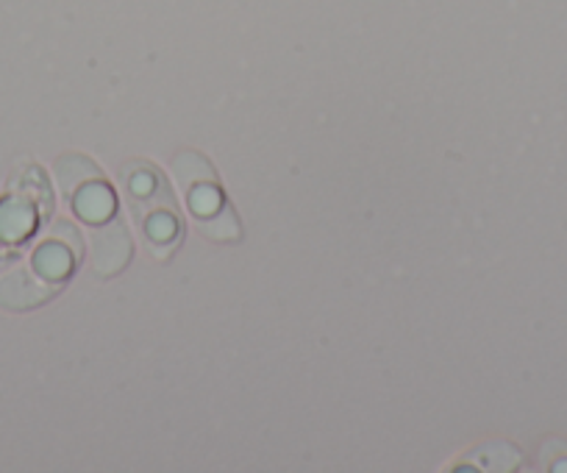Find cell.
<instances>
[{"mask_svg": "<svg viewBox=\"0 0 567 473\" xmlns=\"http://www.w3.org/2000/svg\"><path fill=\"white\" fill-rule=\"evenodd\" d=\"M125 204L134 215L136 228L145 234L148 248L159 240L178 243V209L171 184L156 165H131L123 171Z\"/></svg>", "mask_w": 567, "mask_h": 473, "instance_id": "1", "label": "cell"}, {"mask_svg": "<svg viewBox=\"0 0 567 473\" xmlns=\"http://www.w3.org/2000/svg\"><path fill=\"white\" fill-rule=\"evenodd\" d=\"M200 232L209 237V240H237L239 237V226H237V217H234L231 206H223L220 215H212V217H195Z\"/></svg>", "mask_w": 567, "mask_h": 473, "instance_id": "2", "label": "cell"}]
</instances>
